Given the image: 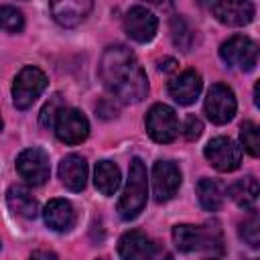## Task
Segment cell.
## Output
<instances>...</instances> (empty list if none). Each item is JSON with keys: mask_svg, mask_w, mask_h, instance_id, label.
I'll return each instance as SVG.
<instances>
[{"mask_svg": "<svg viewBox=\"0 0 260 260\" xmlns=\"http://www.w3.org/2000/svg\"><path fill=\"white\" fill-rule=\"evenodd\" d=\"M158 18L146 6H132L124 16V30L136 43H148L156 35Z\"/></svg>", "mask_w": 260, "mask_h": 260, "instance_id": "9c48e42d", "label": "cell"}, {"mask_svg": "<svg viewBox=\"0 0 260 260\" xmlns=\"http://www.w3.org/2000/svg\"><path fill=\"white\" fill-rule=\"evenodd\" d=\"M28 260H57V256L53 252H47V250H37L30 254Z\"/></svg>", "mask_w": 260, "mask_h": 260, "instance_id": "f546056e", "label": "cell"}, {"mask_svg": "<svg viewBox=\"0 0 260 260\" xmlns=\"http://www.w3.org/2000/svg\"><path fill=\"white\" fill-rule=\"evenodd\" d=\"M146 195H148L146 167L140 158H132L130 169H128V181H126L124 193L118 201V215L126 221L138 217V213L146 205Z\"/></svg>", "mask_w": 260, "mask_h": 260, "instance_id": "7a4b0ae2", "label": "cell"}, {"mask_svg": "<svg viewBox=\"0 0 260 260\" xmlns=\"http://www.w3.org/2000/svg\"><path fill=\"white\" fill-rule=\"evenodd\" d=\"M0 244H2V242H0Z\"/></svg>", "mask_w": 260, "mask_h": 260, "instance_id": "836d02e7", "label": "cell"}, {"mask_svg": "<svg viewBox=\"0 0 260 260\" xmlns=\"http://www.w3.org/2000/svg\"><path fill=\"white\" fill-rule=\"evenodd\" d=\"M6 203L12 213L24 217V219H35L39 213V203L32 197V193L22 187V185H12L6 191Z\"/></svg>", "mask_w": 260, "mask_h": 260, "instance_id": "d6986e66", "label": "cell"}, {"mask_svg": "<svg viewBox=\"0 0 260 260\" xmlns=\"http://www.w3.org/2000/svg\"><path fill=\"white\" fill-rule=\"evenodd\" d=\"M2 126H4V124H2V116H0V130H2Z\"/></svg>", "mask_w": 260, "mask_h": 260, "instance_id": "1f68e13d", "label": "cell"}, {"mask_svg": "<svg viewBox=\"0 0 260 260\" xmlns=\"http://www.w3.org/2000/svg\"><path fill=\"white\" fill-rule=\"evenodd\" d=\"M211 12L221 24L244 26V24L252 22V18H254V4L252 2H236V0L213 2Z\"/></svg>", "mask_w": 260, "mask_h": 260, "instance_id": "4fadbf2b", "label": "cell"}, {"mask_svg": "<svg viewBox=\"0 0 260 260\" xmlns=\"http://www.w3.org/2000/svg\"><path fill=\"white\" fill-rule=\"evenodd\" d=\"M173 242L181 252H195L209 246V232L199 225L181 223L173 228Z\"/></svg>", "mask_w": 260, "mask_h": 260, "instance_id": "e0dca14e", "label": "cell"}, {"mask_svg": "<svg viewBox=\"0 0 260 260\" xmlns=\"http://www.w3.org/2000/svg\"><path fill=\"white\" fill-rule=\"evenodd\" d=\"M93 183L102 195H114L120 187V169L112 160H100L93 171Z\"/></svg>", "mask_w": 260, "mask_h": 260, "instance_id": "44dd1931", "label": "cell"}, {"mask_svg": "<svg viewBox=\"0 0 260 260\" xmlns=\"http://www.w3.org/2000/svg\"><path fill=\"white\" fill-rule=\"evenodd\" d=\"M219 57L230 65L242 71H252L258 63V45L244 35H234L219 47Z\"/></svg>", "mask_w": 260, "mask_h": 260, "instance_id": "277c9868", "label": "cell"}, {"mask_svg": "<svg viewBox=\"0 0 260 260\" xmlns=\"http://www.w3.org/2000/svg\"><path fill=\"white\" fill-rule=\"evenodd\" d=\"M100 77L106 89L122 104H138L148 93V79L142 65L134 53L122 45H114L104 51Z\"/></svg>", "mask_w": 260, "mask_h": 260, "instance_id": "6da1fadb", "label": "cell"}, {"mask_svg": "<svg viewBox=\"0 0 260 260\" xmlns=\"http://www.w3.org/2000/svg\"><path fill=\"white\" fill-rule=\"evenodd\" d=\"M47 87V75L32 65H26L18 71V75L14 77L12 83V102L18 110H26L30 108L37 98L45 91Z\"/></svg>", "mask_w": 260, "mask_h": 260, "instance_id": "3957f363", "label": "cell"}, {"mask_svg": "<svg viewBox=\"0 0 260 260\" xmlns=\"http://www.w3.org/2000/svg\"><path fill=\"white\" fill-rule=\"evenodd\" d=\"M211 260H213V258H211Z\"/></svg>", "mask_w": 260, "mask_h": 260, "instance_id": "d6a6232c", "label": "cell"}, {"mask_svg": "<svg viewBox=\"0 0 260 260\" xmlns=\"http://www.w3.org/2000/svg\"><path fill=\"white\" fill-rule=\"evenodd\" d=\"M16 171L28 185H43L49 179V154L43 148H26L16 158Z\"/></svg>", "mask_w": 260, "mask_h": 260, "instance_id": "ba28073f", "label": "cell"}, {"mask_svg": "<svg viewBox=\"0 0 260 260\" xmlns=\"http://www.w3.org/2000/svg\"><path fill=\"white\" fill-rule=\"evenodd\" d=\"M175 59H165V61H160V65H158V69L160 71H173L175 69Z\"/></svg>", "mask_w": 260, "mask_h": 260, "instance_id": "4dcf8cb0", "label": "cell"}, {"mask_svg": "<svg viewBox=\"0 0 260 260\" xmlns=\"http://www.w3.org/2000/svg\"><path fill=\"white\" fill-rule=\"evenodd\" d=\"M183 132H185V138H187V140H197V138L201 136V132H203L201 120L195 118V116H187L185 126H183Z\"/></svg>", "mask_w": 260, "mask_h": 260, "instance_id": "83f0119b", "label": "cell"}, {"mask_svg": "<svg viewBox=\"0 0 260 260\" xmlns=\"http://www.w3.org/2000/svg\"><path fill=\"white\" fill-rule=\"evenodd\" d=\"M24 26V16L14 6H0V28L6 32H20Z\"/></svg>", "mask_w": 260, "mask_h": 260, "instance_id": "cb8c5ba5", "label": "cell"}, {"mask_svg": "<svg viewBox=\"0 0 260 260\" xmlns=\"http://www.w3.org/2000/svg\"><path fill=\"white\" fill-rule=\"evenodd\" d=\"M146 132L154 142H173L179 134V118L167 104H154L146 114Z\"/></svg>", "mask_w": 260, "mask_h": 260, "instance_id": "5b68a950", "label": "cell"}, {"mask_svg": "<svg viewBox=\"0 0 260 260\" xmlns=\"http://www.w3.org/2000/svg\"><path fill=\"white\" fill-rule=\"evenodd\" d=\"M181 187V171L171 160H158L152 167V191L158 203H165L177 195Z\"/></svg>", "mask_w": 260, "mask_h": 260, "instance_id": "8fae6325", "label": "cell"}, {"mask_svg": "<svg viewBox=\"0 0 260 260\" xmlns=\"http://www.w3.org/2000/svg\"><path fill=\"white\" fill-rule=\"evenodd\" d=\"M258 193H260V187L254 177H244L228 187V195L232 197V201L246 211H256Z\"/></svg>", "mask_w": 260, "mask_h": 260, "instance_id": "ffe728a7", "label": "cell"}, {"mask_svg": "<svg viewBox=\"0 0 260 260\" xmlns=\"http://www.w3.org/2000/svg\"><path fill=\"white\" fill-rule=\"evenodd\" d=\"M240 236L242 240L252 246V248H258L260 244V223H258V215L252 211V215L248 219H244V223L240 225Z\"/></svg>", "mask_w": 260, "mask_h": 260, "instance_id": "484cf974", "label": "cell"}, {"mask_svg": "<svg viewBox=\"0 0 260 260\" xmlns=\"http://www.w3.org/2000/svg\"><path fill=\"white\" fill-rule=\"evenodd\" d=\"M59 179L69 191H81L87 183V162L81 154H67L59 162Z\"/></svg>", "mask_w": 260, "mask_h": 260, "instance_id": "9a60e30c", "label": "cell"}, {"mask_svg": "<svg viewBox=\"0 0 260 260\" xmlns=\"http://www.w3.org/2000/svg\"><path fill=\"white\" fill-rule=\"evenodd\" d=\"M53 128H55L57 138L61 142H65V144H79L89 134V122H87V118L79 110H75V108H65L59 114V118H57V122H55Z\"/></svg>", "mask_w": 260, "mask_h": 260, "instance_id": "30bf717a", "label": "cell"}, {"mask_svg": "<svg viewBox=\"0 0 260 260\" xmlns=\"http://www.w3.org/2000/svg\"><path fill=\"white\" fill-rule=\"evenodd\" d=\"M197 197L205 211H217L223 203L221 185L215 179H201L197 183Z\"/></svg>", "mask_w": 260, "mask_h": 260, "instance_id": "7402d4cb", "label": "cell"}, {"mask_svg": "<svg viewBox=\"0 0 260 260\" xmlns=\"http://www.w3.org/2000/svg\"><path fill=\"white\" fill-rule=\"evenodd\" d=\"M152 242L138 230L126 232L118 242V252L122 260H148Z\"/></svg>", "mask_w": 260, "mask_h": 260, "instance_id": "ac0fdd59", "label": "cell"}, {"mask_svg": "<svg viewBox=\"0 0 260 260\" xmlns=\"http://www.w3.org/2000/svg\"><path fill=\"white\" fill-rule=\"evenodd\" d=\"M43 217L55 232H69L75 225V211L67 199H51L43 209Z\"/></svg>", "mask_w": 260, "mask_h": 260, "instance_id": "2e32d148", "label": "cell"}, {"mask_svg": "<svg viewBox=\"0 0 260 260\" xmlns=\"http://www.w3.org/2000/svg\"><path fill=\"white\" fill-rule=\"evenodd\" d=\"M236 95L223 83H213L205 98V114L213 124H225L236 114Z\"/></svg>", "mask_w": 260, "mask_h": 260, "instance_id": "52a82bcc", "label": "cell"}, {"mask_svg": "<svg viewBox=\"0 0 260 260\" xmlns=\"http://www.w3.org/2000/svg\"><path fill=\"white\" fill-rule=\"evenodd\" d=\"M173 39H175V43H177L183 51H189V45H191V32H189V26L185 24V20L179 18V16L173 18Z\"/></svg>", "mask_w": 260, "mask_h": 260, "instance_id": "4316f807", "label": "cell"}, {"mask_svg": "<svg viewBox=\"0 0 260 260\" xmlns=\"http://www.w3.org/2000/svg\"><path fill=\"white\" fill-rule=\"evenodd\" d=\"M205 158L209 160V165L221 173H230V171H236L242 162V148L228 136H217V138H211L207 144H205V150H203Z\"/></svg>", "mask_w": 260, "mask_h": 260, "instance_id": "8992f818", "label": "cell"}, {"mask_svg": "<svg viewBox=\"0 0 260 260\" xmlns=\"http://www.w3.org/2000/svg\"><path fill=\"white\" fill-rule=\"evenodd\" d=\"M201 87H203L201 75L197 71H193V69H187V71H183L181 75H177V77H173L169 81V93L181 106L193 104L199 98Z\"/></svg>", "mask_w": 260, "mask_h": 260, "instance_id": "7c38bea8", "label": "cell"}, {"mask_svg": "<svg viewBox=\"0 0 260 260\" xmlns=\"http://www.w3.org/2000/svg\"><path fill=\"white\" fill-rule=\"evenodd\" d=\"M148 260H173V256L158 244H152V250H150V256Z\"/></svg>", "mask_w": 260, "mask_h": 260, "instance_id": "f1b7e54d", "label": "cell"}, {"mask_svg": "<svg viewBox=\"0 0 260 260\" xmlns=\"http://www.w3.org/2000/svg\"><path fill=\"white\" fill-rule=\"evenodd\" d=\"M240 140H242V146L252 156H258V152H260V136H258V126L254 122L246 120L240 126Z\"/></svg>", "mask_w": 260, "mask_h": 260, "instance_id": "d4e9b609", "label": "cell"}, {"mask_svg": "<svg viewBox=\"0 0 260 260\" xmlns=\"http://www.w3.org/2000/svg\"><path fill=\"white\" fill-rule=\"evenodd\" d=\"M93 4L89 0H61V2H51V14L53 18L65 26V28H71V26H77L81 24L87 14L91 12Z\"/></svg>", "mask_w": 260, "mask_h": 260, "instance_id": "5bb4252c", "label": "cell"}, {"mask_svg": "<svg viewBox=\"0 0 260 260\" xmlns=\"http://www.w3.org/2000/svg\"><path fill=\"white\" fill-rule=\"evenodd\" d=\"M65 108H67V106H65L63 95L55 93V95L43 106V110H41V116H39L41 126H43V128H53L55 122H57V118H59V114H61Z\"/></svg>", "mask_w": 260, "mask_h": 260, "instance_id": "603a6c76", "label": "cell"}]
</instances>
